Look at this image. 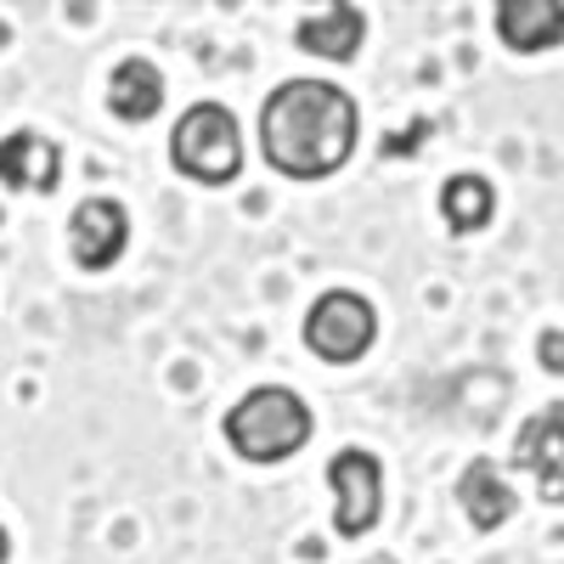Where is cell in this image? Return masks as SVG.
Listing matches in <instances>:
<instances>
[{
    "label": "cell",
    "instance_id": "6da1fadb",
    "mask_svg": "<svg viewBox=\"0 0 564 564\" xmlns=\"http://www.w3.org/2000/svg\"><path fill=\"white\" fill-rule=\"evenodd\" d=\"M361 113L334 79H282L260 102V153L289 181H327L356 153Z\"/></svg>",
    "mask_w": 564,
    "mask_h": 564
},
{
    "label": "cell",
    "instance_id": "7a4b0ae2",
    "mask_svg": "<svg viewBox=\"0 0 564 564\" xmlns=\"http://www.w3.org/2000/svg\"><path fill=\"white\" fill-rule=\"evenodd\" d=\"M316 430V417L300 390L289 384H254L226 412V441L243 463H289Z\"/></svg>",
    "mask_w": 564,
    "mask_h": 564
},
{
    "label": "cell",
    "instance_id": "3957f363",
    "mask_svg": "<svg viewBox=\"0 0 564 564\" xmlns=\"http://www.w3.org/2000/svg\"><path fill=\"white\" fill-rule=\"evenodd\" d=\"M170 164L186 181L226 186L243 175V130L226 102H193L170 130Z\"/></svg>",
    "mask_w": 564,
    "mask_h": 564
},
{
    "label": "cell",
    "instance_id": "277c9868",
    "mask_svg": "<svg viewBox=\"0 0 564 564\" xmlns=\"http://www.w3.org/2000/svg\"><path fill=\"white\" fill-rule=\"evenodd\" d=\"M379 339V311L372 300H361L356 289H327L311 311H305V350L334 361V367H350L372 350Z\"/></svg>",
    "mask_w": 564,
    "mask_h": 564
},
{
    "label": "cell",
    "instance_id": "5b68a950",
    "mask_svg": "<svg viewBox=\"0 0 564 564\" xmlns=\"http://www.w3.org/2000/svg\"><path fill=\"white\" fill-rule=\"evenodd\" d=\"M327 486H334V531L339 536H367L384 513V468L372 452L345 446L327 457Z\"/></svg>",
    "mask_w": 564,
    "mask_h": 564
},
{
    "label": "cell",
    "instance_id": "8992f818",
    "mask_svg": "<svg viewBox=\"0 0 564 564\" xmlns=\"http://www.w3.org/2000/svg\"><path fill=\"white\" fill-rule=\"evenodd\" d=\"M130 249V209L119 198H85L68 215V260L79 271H113Z\"/></svg>",
    "mask_w": 564,
    "mask_h": 564
},
{
    "label": "cell",
    "instance_id": "52a82bcc",
    "mask_svg": "<svg viewBox=\"0 0 564 564\" xmlns=\"http://www.w3.org/2000/svg\"><path fill=\"white\" fill-rule=\"evenodd\" d=\"M513 463L536 475L542 502H564V401L531 412L513 435Z\"/></svg>",
    "mask_w": 564,
    "mask_h": 564
},
{
    "label": "cell",
    "instance_id": "ba28073f",
    "mask_svg": "<svg viewBox=\"0 0 564 564\" xmlns=\"http://www.w3.org/2000/svg\"><path fill=\"white\" fill-rule=\"evenodd\" d=\"M0 186H7V193H57V186H63L57 141H45L34 130L7 135V141H0Z\"/></svg>",
    "mask_w": 564,
    "mask_h": 564
},
{
    "label": "cell",
    "instance_id": "9c48e42d",
    "mask_svg": "<svg viewBox=\"0 0 564 564\" xmlns=\"http://www.w3.org/2000/svg\"><path fill=\"white\" fill-rule=\"evenodd\" d=\"M367 40V12L350 7V0H334V7H322L311 18H300L294 29V45L311 57H327V63H350Z\"/></svg>",
    "mask_w": 564,
    "mask_h": 564
},
{
    "label": "cell",
    "instance_id": "30bf717a",
    "mask_svg": "<svg viewBox=\"0 0 564 564\" xmlns=\"http://www.w3.org/2000/svg\"><path fill=\"white\" fill-rule=\"evenodd\" d=\"M457 502L475 531H502L513 520V508H520V497H513V486L502 480V468L491 457H475L457 475Z\"/></svg>",
    "mask_w": 564,
    "mask_h": 564
},
{
    "label": "cell",
    "instance_id": "8fae6325",
    "mask_svg": "<svg viewBox=\"0 0 564 564\" xmlns=\"http://www.w3.org/2000/svg\"><path fill=\"white\" fill-rule=\"evenodd\" d=\"M497 34L508 52H553V45H564V7L558 0H502L497 7Z\"/></svg>",
    "mask_w": 564,
    "mask_h": 564
},
{
    "label": "cell",
    "instance_id": "7c38bea8",
    "mask_svg": "<svg viewBox=\"0 0 564 564\" xmlns=\"http://www.w3.org/2000/svg\"><path fill=\"white\" fill-rule=\"evenodd\" d=\"M108 108H113V119H124V124L159 119V108H164V74H159V63L124 57V63L108 74Z\"/></svg>",
    "mask_w": 564,
    "mask_h": 564
},
{
    "label": "cell",
    "instance_id": "4fadbf2b",
    "mask_svg": "<svg viewBox=\"0 0 564 564\" xmlns=\"http://www.w3.org/2000/svg\"><path fill=\"white\" fill-rule=\"evenodd\" d=\"M441 215L452 231H480L497 215V186L486 175H452L441 186Z\"/></svg>",
    "mask_w": 564,
    "mask_h": 564
},
{
    "label": "cell",
    "instance_id": "5bb4252c",
    "mask_svg": "<svg viewBox=\"0 0 564 564\" xmlns=\"http://www.w3.org/2000/svg\"><path fill=\"white\" fill-rule=\"evenodd\" d=\"M536 361H542L547 372H558V379H564V327H547V334L536 339Z\"/></svg>",
    "mask_w": 564,
    "mask_h": 564
},
{
    "label": "cell",
    "instance_id": "9a60e30c",
    "mask_svg": "<svg viewBox=\"0 0 564 564\" xmlns=\"http://www.w3.org/2000/svg\"><path fill=\"white\" fill-rule=\"evenodd\" d=\"M12 558V536H7V525H0V564Z\"/></svg>",
    "mask_w": 564,
    "mask_h": 564
},
{
    "label": "cell",
    "instance_id": "2e32d148",
    "mask_svg": "<svg viewBox=\"0 0 564 564\" xmlns=\"http://www.w3.org/2000/svg\"><path fill=\"white\" fill-rule=\"evenodd\" d=\"M361 564H401V558H390V553H372V558H361Z\"/></svg>",
    "mask_w": 564,
    "mask_h": 564
}]
</instances>
